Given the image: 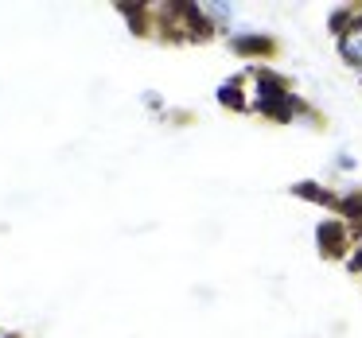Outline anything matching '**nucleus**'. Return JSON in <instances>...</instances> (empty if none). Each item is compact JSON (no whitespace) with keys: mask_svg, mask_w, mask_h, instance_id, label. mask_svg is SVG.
Returning <instances> with one entry per match:
<instances>
[{"mask_svg":"<svg viewBox=\"0 0 362 338\" xmlns=\"http://www.w3.org/2000/svg\"><path fill=\"white\" fill-rule=\"evenodd\" d=\"M343 55L351 59L354 66H362V32H351V35L343 40Z\"/></svg>","mask_w":362,"mask_h":338,"instance_id":"f257e3e1","label":"nucleus"}]
</instances>
